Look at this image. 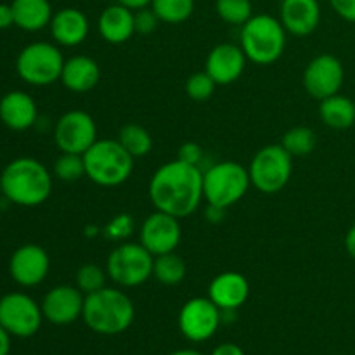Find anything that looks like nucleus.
<instances>
[{
	"mask_svg": "<svg viewBox=\"0 0 355 355\" xmlns=\"http://www.w3.org/2000/svg\"><path fill=\"white\" fill-rule=\"evenodd\" d=\"M10 335L0 326V355H9Z\"/></svg>",
	"mask_w": 355,
	"mask_h": 355,
	"instance_id": "37998d69",
	"label": "nucleus"
},
{
	"mask_svg": "<svg viewBox=\"0 0 355 355\" xmlns=\"http://www.w3.org/2000/svg\"><path fill=\"white\" fill-rule=\"evenodd\" d=\"M155 257L141 243H121L107 255V277L118 288L142 286L153 276Z\"/></svg>",
	"mask_w": 355,
	"mask_h": 355,
	"instance_id": "1a4fd4ad",
	"label": "nucleus"
},
{
	"mask_svg": "<svg viewBox=\"0 0 355 355\" xmlns=\"http://www.w3.org/2000/svg\"><path fill=\"white\" fill-rule=\"evenodd\" d=\"M118 142L130 153L134 158H142L153 149V137L142 125L127 123L118 132Z\"/></svg>",
	"mask_w": 355,
	"mask_h": 355,
	"instance_id": "bb28decb",
	"label": "nucleus"
},
{
	"mask_svg": "<svg viewBox=\"0 0 355 355\" xmlns=\"http://www.w3.org/2000/svg\"><path fill=\"white\" fill-rule=\"evenodd\" d=\"M54 44L61 47H78L87 40L90 31L89 17L76 7H64L55 10L49 24Z\"/></svg>",
	"mask_w": 355,
	"mask_h": 355,
	"instance_id": "6ab92c4d",
	"label": "nucleus"
},
{
	"mask_svg": "<svg viewBox=\"0 0 355 355\" xmlns=\"http://www.w3.org/2000/svg\"><path fill=\"white\" fill-rule=\"evenodd\" d=\"M44 321L40 304L30 295L12 291L0 297V326L16 338H30L37 335Z\"/></svg>",
	"mask_w": 355,
	"mask_h": 355,
	"instance_id": "9d476101",
	"label": "nucleus"
},
{
	"mask_svg": "<svg viewBox=\"0 0 355 355\" xmlns=\"http://www.w3.org/2000/svg\"><path fill=\"white\" fill-rule=\"evenodd\" d=\"M2 196L9 203L24 208L44 205L52 193V173L30 156H21L6 165L0 173Z\"/></svg>",
	"mask_w": 355,
	"mask_h": 355,
	"instance_id": "f03ea898",
	"label": "nucleus"
},
{
	"mask_svg": "<svg viewBox=\"0 0 355 355\" xmlns=\"http://www.w3.org/2000/svg\"><path fill=\"white\" fill-rule=\"evenodd\" d=\"M159 23H162V21H159V17L156 16L155 10L151 9V6L134 10L135 33L151 35L153 31H156V28H158Z\"/></svg>",
	"mask_w": 355,
	"mask_h": 355,
	"instance_id": "f704fd0d",
	"label": "nucleus"
},
{
	"mask_svg": "<svg viewBox=\"0 0 355 355\" xmlns=\"http://www.w3.org/2000/svg\"><path fill=\"white\" fill-rule=\"evenodd\" d=\"M97 30L104 42L111 45H121L135 35L134 10L114 2L101 12Z\"/></svg>",
	"mask_w": 355,
	"mask_h": 355,
	"instance_id": "4be33fe9",
	"label": "nucleus"
},
{
	"mask_svg": "<svg viewBox=\"0 0 355 355\" xmlns=\"http://www.w3.org/2000/svg\"><path fill=\"white\" fill-rule=\"evenodd\" d=\"M168 355H203L198 350H191V349H182V350H175V352L168 354Z\"/></svg>",
	"mask_w": 355,
	"mask_h": 355,
	"instance_id": "c03bdc74",
	"label": "nucleus"
},
{
	"mask_svg": "<svg viewBox=\"0 0 355 355\" xmlns=\"http://www.w3.org/2000/svg\"><path fill=\"white\" fill-rule=\"evenodd\" d=\"M345 82V68L333 54H319L304 71V87L312 99L322 101L340 94Z\"/></svg>",
	"mask_w": 355,
	"mask_h": 355,
	"instance_id": "4468645a",
	"label": "nucleus"
},
{
	"mask_svg": "<svg viewBox=\"0 0 355 355\" xmlns=\"http://www.w3.org/2000/svg\"><path fill=\"white\" fill-rule=\"evenodd\" d=\"M54 175L61 182H76L82 177H85V163L83 155L75 153H61L54 163Z\"/></svg>",
	"mask_w": 355,
	"mask_h": 355,
	"instance_id": "2f4dec72",
	"label": "nucleus"
},
{
	"mask_svg": "<svg viewBox=\"0 0 355 355\" xmlns=\"http://www.w3.org/2000/svg\"><path fill=\"white\" fill-rule=\"evenodd\" d=\"M250 180L257 191L276 194L286 187L293 173V156L281 144L263 146L248 166Z\"/></svg>",
	"mask_w": 355,
	"mask_h": 355,
	"instance_id": "6e6552de",
	"label": "nucleus"
},
{
	"mask_svg": "<svg viewBox=\"0 0 355 355\" xmlns=\"http://www.w3.org/2000/svg\"><path fill=\"white\" fill-rule=\"evenodd\" d=\"M14 26V14L10 3H0V30Z\"/></svg>",
	"mask_w": 355,
	"mask_h": 355,
	"instance_id": "58836bf2",
	"label": "nucleus"
},
{
	"mask_svg": "<svg viewBox=\"0 0 355 355\" xmlns=\"http://www.w3.org/2000/svg\"><path fill=\"white\" fill-rule=\"evenodd\" d=\"M99 232H103V231H99V227L87 229V236H89V238H94V236H97V234H99Z\"/></svg>",
	"mask_w": 355,
	"mask_h": 355,
	"instance_id": "a18cd8bd",
	"label": "nucleus"
},
{
	"mask_svg": "<svg viewBox=\"0 0 355 355\" xmlns=\"http://www.w3.org/2000/svg\"><path fill=\"white\" fill-rule=\"evenodd\" d=\"M82 319L97 335L114 336L127 331L135 319V305L121 288H107L85 297Z\"/></svg>",
	"mask_w": 355,
	"mask_h": 355,
	"instance_id": "7ed1b4c3",
	"label": "nucleus"
},
{
	"mask_svg": "<svg viewBox=\"0 0 355 355\" xmlns=\"http://www.w3.org/2000/svg\"><path fill=\"white\" fill-rule=\"evenodd\" d=\"M101 80V68L96 59L89 55H73L66 59L62 66L61 80L59 82L68 89L69 92L85 94L96 89Z\"/></svg>",
	"mask_w": 355,
	"mask_h": 355,
	"instance_id": "5701e85b",
	"label": "nucleus"
},
{
	"mask_svg": "<svg viewBox=\"0 0 355 355\" xmlns=\"http://www.w3.org/2000/svg\"><path fill=\"white\" fill-rule=\"evenodd\" d=\"M149 200L155 210L186 218L198 210L203 198V172L180 159L165 163L149 180Z\"/></svg>",
	"mask_w": 355,
	"mask_h": 355,
	"instance_id": "f257e3e1",
	"label": "nucleus"
},
{
	"mask_svg": "<svg viewBox=\"0 0 355 355\" xmlns=\"http://www.w3.org/2000/svg\"><path fill=\"white\" fill-rule=\"evenodd\" d=\"M106 269L96 266V263H85V266H82L76 270L75 286L87 297V295L103 290L106 286Z\"/></svg>",
	"mask_w": 355,
	"mask_h": 355,
	"instance_id": "7c9ffc66",
	"label": "nucleus"
},
{
	"mask_svg": "<svg viewBox=\"0 0 355 355\" xmlns=\"http://www.w3.org/2000/svg\"><path fill=\"white\" fill-rule=\"evenodd\" d=\"M186 263L175 252L155 257L153 277L163 286H177L186 277Z\"/></svg>",
	"mask_w": 355,
	"mask_h": 355,
	"instance_id": "a878e982",
	"label": "nucleus"
},
{
	"mask_svg": "<svg viewBox=\"0 0 355 355\" xmlns=\"http://www.w3.org/2000/svg\"><path fill=\"white\" fill-rule=\"evenodd\" d=\"M177 322L184 338L203 343L220 328L222 311L208 297H194L182 305Z\"/></svg>",
	"mask_w": 355,
	"mask_h": 355,
	"instance_id": "9b49d317",
	"label": "nucleus"
},
{
	"mask_svg": "<svg viewBox=\"0 0 355 355\" xmlns=\"http://www.w3.org/2000/svg\"><path fill=\"white\" fill-rule=\"evenodd\" d=\"M51 270L49 253L35 243H26L14 250L9 259V274L16 284L35 288L44 283Z\"/></svg>",
	"mask_w": 355,
	"mask_h": 355,
	"instance_id": "2eb2a0df",
	"label": "nucleus"
},
{
	"mask_svg": "<svg viewBox=\"0 0 355 355\" xmlns=\"http://www.w3.org/2000/svg\"><path fill=\"white\" fill-rule=\"evenodd\" d=\"M151 9L162 23L180 24L194 12V0H153Z\"/></svg>",
	"mask_w": 355,
	"mask_h": 355,
	"instance_id": "cd10ccee",
	"label": "nucleus"
},
{
	"mask_svg": "<svg viewBox=\"0 0 355 355\" xmlns=\"http://www.w3.org/2000/svg\"><path fill=\"white\" fill-rule=\"evenodd\" d=\"M225 208L215 207V205H208L207 210H205V218H207L210 224H220L225 218Z\"/></svg>",
	"mask_w": 355,
	"mask_h": 355,
	"instance_id": "4c0bfd02",
	"label": "nucleus"
},
{
	"mask_svg": "<svg viewBox=\"0 0 355 355\" xmlns=\"http://www.w3.org/2000/svg\"><path fill=\"white\" fill-rule=\"evenodd\" d=\"M318 144V135L311 127H293L284 132L281 139V146L290 153L291 156H307L311 155Z\"/></svg>",
	"mask_w": 355,
	"mask_h": 355,
	"instance_id": "c85d7f7f",
	"label": "nucleus"
},
{
	"mask_svg": "<svg viewBox=\"0 0 355 355\" xmlns=\"http://www.w3.org/2000/svg\"><path fill=\"white\" fill-rule=\"evenodd\" d=\"M14 26L19 30L35 33L51 24L54 10L49 0H12Z\"/></svg>",
	"mask_w": 355,
	"mask_h": 355,
	"instance_id": "b1692460",
	"label": "nucleus"
},
{
	"mask_svg": "<svg viewBox=\"0 0 355 355\" xmlns=\"http://www.w3.org/2000/svg\"><path fill=\"white\" fill-rule=\"evenodd\" d=\"M329 3L342 19L355 23V0H329Z\"/></svg>",
	"mask_w": 355,
	"mask_h": 355,
	"instance_id": "e433bc0d",
	"label": "nucleus"
},
{
	"mask_svg": "<svg viewBox=\"0 0 355 355\" xmlns=\"http://www.w3.org/2000/svg\"><path fill=\"white\" fill-rule=\"evenodd\" d=\"M64 61L58 44L31 42L17 54L16 71L28 85L47 87L61 80Z\"/></svg>",
	"mask_w": 355,
	"mask_h": 355,
	"instance_id": "0eeeda50",
	"label": "nucleus"
},
{
	"mask_svg": "<svg viewBox=\"0 0 355 355\" xmlns=\"http://www.w3.org/2000/svg\"><path fill=\"white\" fill-rule=\"evenodd\" d=\"M279 21L293 37H309L321 23V6L318 0H283Z\"/></svg>",
	"mask_w": 355,
	"mask_h": 355,
	"instance_id": "a211bd4d",
	"label": "nucleus"
},
{
	"mask_svg": "<svg viewBox=\"0 0 355 355\" xmlns=\"http://www.w3.org/2000/svg\"><path fill=\"white\" fill-rule=\"evenodd\" d=\"M134 229L135 222L132 218V215L120 214L107 222L106 227L103 229V236L106 239H111V241H123L128 236H132Z\"/></svg>",
	"mask_w": 355,
	"mask_h": 355,
	"instance_id": "72a5a7b5",
	"label": "nucleus"
},
{
	"mask_svg": "<svg viewBox=\"0 0 355 355\" xmlns=\"http://www.w3.org/2000/svg\"><path fill=\"white\" fill-rule=\"evenodd\" d=\"M0 121L9 130L24 132L38 121V107L24 90H10L0 99Z\"/></svg>",
	"mask_w": 355,
	"mask_h": 355,
	"instance_id": "412c9836",
	"label": "nucleus"
},
{
	"mask_svg": "<svg viewBox=\"0 0 355 355\" xmlns=\"http://www.w3.org/2000/svg\"><path fill=\"white\" fill-rule=\"evenodd\" d=\"M286 35L283 23L270 14H255L241 26L239 45L248 61L269 66L279 61L286 49Z\"/></svg>",
	"mask_w": 355,
	"mask_h": 355,
	"instance_id": "39448f33",
	"label": "nucleus"
},
{
	"mask_svg": "<svg viewBox=\"0 0 355 355\" xmlns=\"http://www.w3.org/2000/svg\"><path fill=\"white\" fill-rule=\"evenodd\" d=\"M215 89H217V83L214 82V78L207 71L193 73L186 80L187 97L193 101H198V103H203V101L210 99L214 96Z\"/></svg>",
	"mask_w": 355,
	"mask_h": 355,
	"instance_id": "473e14b6",
	"label": "nucleus"
},
{
	"mask_svg": "<svg viewBox=\"0 0 355 355\" xmlns=\"http://www.w3.org/2000/svg\"><path fill=\"white\" fill-rule=\"evenodd\" d=\"M177 159L187 163V165L200 166L201 159H203V148L196 142H186L179 148V153H177Z\"/></svg>",
	"mask_w": 355,
	"mask_h": 355,
	"instance_id": "c9c22d12",
	"label": "nucleus"
},
{
	"mask_svg": "<svg viewBox=\"0 0 355 355\" xmlns=\"http://www.w3.org/2000/svg\"><path fill=\"white\" fill-rule=\"evenodd\" d=\"M97 141V125L87 111L71 110L54 125V142L61 153L83 155Z\"/></svg>",
	"mask_w": 355,
	"mask_h": 355,
	"instance_id": "f8f14e48",
	"label": "nucleus"
},
{
	"mask_svg": "<svg viewBox=\"0 0 355 355\" xmlns=\"http://www.w3.org/2000/svg\"><path fill=\"white\" fill-rule=\"evenodd\" d=\"M217 16L232 26H243L253 16L252 0H215Z\"/></svg>",
	"mask_w": 355,
	"mask_h": 355,
	"instance_id": "c756f323",
	"label": "nucleus"
},
{
	"mask_svg": "<svg viewBox=\"0 0 355 355\" xmlns=\"http://www.w3.org/2000/svg\"><path fill=\"white\" fill-rule=\"evenodd\" d=\"M319 116L322 123L335 130H345L355 123V103L350 97L335 94L319 104Z\"/></svg>",
	"mask_w": 355,
	"mask_h": 355,
	"instance_id": "393cba45",
	"label": "nucleus"
},
{
	"mask_svg": "<svg viewBox=\"0 0 355 355\" xmlns=\"http://www.w3.org/2000/svg\"><path fill=\"white\" fill-rule=\"evenodd\" d=\"M252 180L246 166L238 162H220L203 172V198L208 205L229 210L248 193Z\"/></svg>",
	"mask_w": 355,
	"mask_h": 355,
	"instance_id": "423d86ee",
	"label": "nucleus"
},
{
	"mask_svg": "<svg viewBox=\"0 0 355 355\" xmlns=\"http://www.w3.org/2000/svg\"><path fill=\"white\" fill-rule=\"evenodd\" d=\"M182 239L180 218L165 211L156 210L148 215L139 229V243L151 253L153 257L172 253L179 248Z\"/></svg>",
	"mask_w": 355,
	"mask_h": 355,
	"instance_id": "ddd939ff",
	"label": "nucleus"
},
{
	"mask_svg": "<svg viewBox=\"0 0 355 355\" xmlns=\"http://www.w3.org/2000/svg\"><path fill=\"white\" fill-rule=\"evenodd\" d=\"M134 159L118 139H97L83 153L85 177L101 187H118L130 179Z\"/></svg>",
	"mask_w": 355,
	"mask_h": 355,
	"instance_id": "20e7f679",
	"label": "nucleus"
},
{
	"mask_svg": "<svg viewBox=\"0 0 355 355\" xmlns=\"http://www.w3.org/2000/svg\"><path fill=\"white\" fill-rule=\"evenodd\" d=\"M210 355H245V350L236 343H222V345L215 347Z\"/></svg>",
	"mask_w": 355,
	"mask_h": 355,
	"instance_id": "ea45409f",
	"label": "nucleus"
},
{
	"mask_svg": "<svg viewBox=\"0 0 355 355\" xmlns=\"http://www.w3.org/2000/svg\"><path fill=\"white\" fill-rule=\"evenodd\" d=\"M250 297V283L243 274L222 272L214 277V281L208 286V298L220 309L225 311H238L239 307L248 302Z\"/></svg>",
	"mask_w": 355,
	"mask_h": 355,
	"instance_id": "aec40b11",
	"label": "nucleus"
},
{
	"mask_svg": "<svg viewBox=\"0 0 355 355\" xmlns=\"http://www.w3.org/2000/svg\"><path fill=\"white\" fill-rule=\"evenodd\" d=\"M345 250L350 257L355 260V224L349 229L345 234Z\"/></svg>",
	"mask_w": 355,
	"mask_h": 355,
	"instance_id": "a19ab883",
	"label": "nucleus"
},
{
	"mask_svg": "<svg viewBox=\"0 0 355 355\" xmlns=\"http://www.w3.org/2000/svg\"><path fill=\"white\" fill-rule=\"evenodd\" d=\"M83 305H85V295L78 288L59 284L45 293L40 307L44 319H47L51 324L68 326L82 318Z\"/></svg>",
	"mask_w": 355,
	"mask_h": 355,
	"instance_id": "dca6fc26",
	"label": "nucleus"
},
{
	"mask_svg": "<svg viewBox=\"0 0 355 355\" xmlns=\"http://www.w3.org/2000/svg\"><path fill=\"white\" fill-rule=\"evenodd\" d=\"M0 194H2V184H0Z\"/></svg>",
	"mask_w": 355,
	"mask_h": 355,
	"instance_id": "49530a36",
	"label": "nucleus"
},
{
	"mask_svg": "<svg viewBox=\"0 0 355 355\" xmlns=\"http://www.w3.org/2000/svg\"><path fill=\"white\" fill-rule=\"evenodd\" d=\"M246 61L248 58L243 52L241 45L218 44L208 54L205 71L214 78L217 85H231L241 78Z\"/></svg>",
	"mask_w": 355,
	"mask_h": 355,
	"instance_id": "f3484780",
	"label": "nucleus"
},
{
	"mask_svg": "<svg viewBox=\"0 0 355 355\" xmlns=\"http://www.w3.org/2000/svg\"><path fill=\"white\" fill-rule=\"evenodd\" d=\"M114 2L121 3V6L128 7V9L132 10H137V9H142V7L151 6L153 0H114Z\"/></svg>",
	"mask_w": 355,
	"mask_h": 355,
	"instance_id": "79ce46f5",
	"label": "nucleus"
}]
</instances>
